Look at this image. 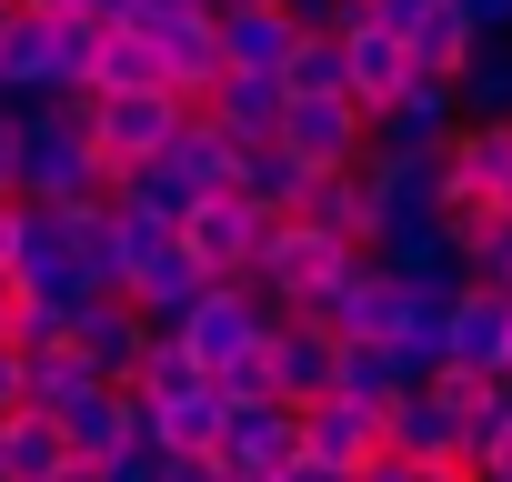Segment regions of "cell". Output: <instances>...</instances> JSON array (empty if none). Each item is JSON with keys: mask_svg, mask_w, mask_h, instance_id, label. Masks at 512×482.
I'll return each mask as SVG.
<instances>
[{"mask_svg": "<svg viewBox=\"0 0 512 482\" xmlns=\"http://www.w3.org/2000/svg\"><path fill=\"white\" fill-rule=\"evenodd\" d=\"M81 111H91V101H31V111H11V121H21V201L71 211V201H101V191H111V171H101Z\"/></svg>", "mask_w": 512, "mask_h": 482, "instance_id": "obj_1", "label": "cell"}, {"mask_svg": "<svg viewBox=\"0 0 512 482\" xmlns=\"http://www.w3.org/2000/svg\"><path fill=\"white\" fill-rule=\"evenodd\" d=\"M342 262H362L352 241H332V231H312V221L272 211L262 252H251V292H262V302H302V292H322V282H332Z\"/></svg>", "mask_w": 512, "mask_h": 482, "instance_id": "obj_2", "label": "cell"}, {"mask_svg": "<svg viewBox=\"0 0 512 482\" xmlns=\"http://www.w3.org/2000/svg\"><path fill=\"white\" fill-rule=\"evenodd\" d=\"M181 111H191V101H171V91H91L81 121H91L101 171H131V161H161V151H171Z\"/></svg>", "mask_w": 512, "mask_h": 482, "instance_id": "obj_3", "label": "cell"}, {"mask_svg": "<svg viewBox=\"0 0 512 482\" xmlns=\"http://www.w3.org/2000/svg\"><path fill=\"white\" fill-rule=\"evenodd\" d=\"M262 231H272V211H251L241 191H211V201H191V211H181V252H191L211 282H251V252H262Z\"/></svg>", "mask_w": 512, "mask_h": 482, "instance_id": "obj_4", "label": "cell"}, {"mask_svg": "<svg viewBox=\"0 0 512 482\" xmlns=\"http://www.w3.org/2000/svg\"><path fill=\"white\" fill-rule=\"evenodd\" d=\"M502 181H512V121H462V131L432 151V191H442V211L502 201Z\"/></svg>", "mask_w": 512, "mask_h": 482, "instance_id": "obj_5", "label": "cell"}, {"mask_svg": "<svg viewBox=\"0 0 512 482\" xmlns=\"http://www.w3.org/2000/svg\"><path fill=\"white\" fill-rule=\"evenodd\" d=\"M362 131H372V121H362L342 91H312V101L282 91V131H272V141H282L302 171H352V161H362Z\"/></svg>", "mask_w": 512, "mask_h": 482, "instance_id": "obj_6", "label": "cell"}, {"mask_svg": "<svg viewBox=\"0 0 512 482\" xmlns=\"http://www.w3.org/2000/svg\"><path fill=\"white\" fill-rule=\"evenodd\" d=\"M442 362L452 372H502L512 362V292L502 282H462L442 302Z\"/></svg>", "mask_w": 512, "mask_h": 482, "instance_id": "obj_7", "label": "cell"}, {"mask_svg": "<svg viewBox=\"0 0 512 482\" xmlns=\"http://www.w3.org/2000/svg\"><path fill=\"white\" fill-rule=\"evenodd\" d=\"M302 452V402H241V412H221V472L231 482H272L282 462Z\"/></svg>", "mask_w": 512, "mask_h": 482, "instance_id": "obj_8", "label": "cell"}, {"mask_svg": "<svg viewBox=\"0 0 512 482\" xmlns=\"http://www.w3.org/2000/svg\"><path fill=\"white\" fill-rule=\"evenodd\" d=\"M332 362H342V342H332L322 322L272 312V342H262V392H272V402H322V392H332Z\"/></svg>", "mask_w": 512, "mask_h": 482, "instance_id": "obj_9", "label": "cell"}, {"mask_svg": "<svg viewBox=\"0 0 512 482\" xmlns=\"http://www.w3.org/2000/svg\"><path fill=\"white\" fill-rule=\"evenodd\" d=\"M141 342H151V322H141L121 292H91V302H71V352H81L101 382H131V372H141Z\"/></svg>", "mask_w": 512, "mask_h": 482, "instance_id": "obj_10", "label": "cell"}, {"mask_svg": "<svg viewBox=\"0 0 512 482\" xmlns=\"http://www.w3.org/2000/svg\"><path fill=\"white\" fill-rule=\"evenodd\" d=\"M332 41H342V101H352L362 121H372V111H382V101H392L402 81H422V71L402 61V41H392L382 21H342Z\"/></svg>", "mask_w": 512, "mask_h": 482, "instance_id": "obj_11", "label": "cell"}, {"mask_svg": "<svg viewBox=\"0 0 512 482\" xmlns=\"http://www.w3.org/2000/svg\"><path fill=\"white\" fill-rule=\"evenodd\" d=\"M382 442H392V432H382V402H352V392H322V402H302V452H322V462L362 472Z\"/></svg>", "mask_w": 512, "mask_h": 482, "instance_id": "obj_12", "label": "cell"}, {"mask_svg": "<svg viewBox=\"0 0 512 482\" xmlns=\"http://www.w3.org/2000/svg\"><path fill=\"white\" fill-rule=\"evenodd\" d=\"M462 131V101H452V81H402L382 111H372V141H392V151H442Z\"/></svg>", "mask_w": 512, "mask_h": 482, "instance_id": "obj_13", "label": "cell"}, {"mask_svg": "<svg viewBox=\"0 0 512 482\" xmlns=\"http://www.w3.org/2000/svg\"><path fill=\"white\" fill-rule=\"evenodd\" d=\"M211 31H221V71H282L302 41L272 0H231V11H211Z\"/></svg>", "mask_w": 512, "mask_h": 482, "instance_id": "obj_14", "label": "cell"}, {"mask_svg": "<svg viewBox=\"0 0 512 482\" xmlns=\"http://www.w3.org/2000/svg\"><path fill=\"white\" fill-rule=\"evenodd\" d=\"M191 111H201V121H221L231 141H272V131H282V81H272V71H221Z\"/></svg>", "mask_w": 512, "mask_h": 482, "instance_id": "obj_15", "label": "cell"}, {"mask_svg": "<svg viewBox=\"0 0 512 482\" xmlns=\"http://www.w3.org/2000/svg\"><path fill=\"white\" fill-rule=\"evenodd\" d=\"M151 51H161V91H171V101H201V91L221 81V31H211V11L151 31Z\"/></svg>", "mask_w": 512, "mask_h": 482, "instance_id": "obj_16", "label": "cell"}, {"mask_svg": "<svg viewBox=\"0 0 512 482\" xmlns=\"http://www.w3.org/2000/svg\"><path fill=\"white\" fill-rule=\"evenodd\" d=\"M111 211H131V221H161V231H181V211L191 201H211V191H191L171 161H131V171H111V191H101Z\"/></svg>", "mask_w": 512, "mask_h": 482, "instance_id": "obj_17", "label": "cell"}, {"mask_svg": "<svg viewBox=\"0 0 512 482\" xmlns=\"http://www.w3.org/2000/svg\"><path fill=\"white\" fill-rule=\"evenodd\" d=\"M71 432L51 412H0V482H61Z\"/></svg>", "mask_w": 512, "mask_h": 482, "instance_id": "obj_18", "label": "cell"}, {"mask_svg": "<svg viewBox=\"0 0 512 482\" xmlns=\"http://www.w3.org/2000/svg\"><path fill=\"white\" fill-rule=\"evenodd\" d=\"M452 101H462V121H512V31L472 41V61L452 71Z\"/></svg>", "mask_w": 512, "mask_h": 482, "instance_id": "obj_19", "label": "cell"}, {"mask_svg": "<svg viewBox=\"0 0 512 482\" xmlns=\"http://www.w3.org/2000/svg\"><path fill=\"white\" fill-rule=\"evenodd\" d=\"M91 91H161V51H151V31H131V21H101V41H91V71H81Z\"/></svg>", "mask_w": 512, "mask_h": 482, "instance_id": "obj_20", "label": "cell"}, {"mask_svg": "<svg viewBox=\"0 0 512 482\" xmlns=\"http://www.w3.org/2000/svg\"><path fill=\"white\" fill-rule=\"evenodd\" d=\"M191 191H231V171H241V141L221 131V121H201V111H181V131H171V151H161Z\"/></svg>", "mask_w": 512, "mask_h": 482, "instance_id": "obj_21", "label": "cell"}, {"mask_svg": "<svg viewBox=\"0 0 512 482\" xmlns=\"http://www.w3.org/2000/svg\"><path fill=\"white\" fill-rule=\"evenodd\" d=\"M292 221H312V231H332V241H352L362 252V181L352 171H302V201H292Z\"/></svg>", "mask_w": 512, "mask_h": 482, "instance_id": "obj_22", "label": "cell"}, {"mask_svg": "<svg viewBox=\"0 0 512 482\" xmlns=\"http://www.w3.org/2000/svg\"><path fill=\"white\" fill-rule=\"evenodd\" d=\"M131 392H141V402H191V392H211V372H201V362H191V342L161 322V332L141 342V372H131Z\"/></svg>", "mask_w": 512, "mask_h": 482, "instance_id": "obj_23", "label": "cell"}, {"mask_svg": "<svg viewBox=\"0 0 512 482\" xmlns=\"http://www.w3.org/2000/svg\"><path fill=\"white\" fill-rule=\"evenodd\" d=\"M442 221H452L462 272H472V282H502V262H512V211H502V201H472V211H442Z\"/></svg>", "mask_w": 512, "mask_h": 482, "instance_id": "obj_24", "label": "cell"}, {"mask_svg": "<svg viewBox=\"0 0 512 482\" xmlns=\"http://www.w3.org/2000/svg\"><path fill=\"white\" fill-rule=\"evenodd\" d=\"M231 191H241L251 211H292V201H302V161H292L282 141H241V171H231Z\"/></svg>", "mask_w": 512, "mask_h": 482, "instance_id": "obj_25", "label": "cell"}, {"mask_svg": "<svg viewBox=\"0 0 512 482\" xmlns=\"http://www.w3.org/2000/svg\"><path fill=\"white\" fill-rule=\"evenodd\" d=\"M91 392H101V372L61 342V352H31V392H21V412H51V422H61V412L91 402Z\"/></svg>", "mask_w": 512, "mask_h": 482, "instance_id": "obj_26", "label": "cell"}, {"mask_svg": "<svg viewBox=\"0 0 512 482\" xmlns=\"http://www.w3.org/2000/svg\"><path fill=\"white\" fill-rule=\"evenodd\" d=\"M151 442H161V452H221V402H211V392L151 402Z\"/></svg>", "mask_w": 512, "mask_h": 482, "instance_id": "obj_27", "label": "cell"}, {"mask_svg": "<svg viewBox=\"0 0 512 482\" xmlns=\"http://www.w3.org/2000/svg\"><path fill=\"white\" fill-rule=\"evenodd\" d=\"M332 392H352V402H392V392H412V382H402V362H392L382 342H342V362H332Z\"/></svg>", "mask_w": 512, "mask_h": 482, "instance_id": "obj_28", "label": "cell"}, {"mask_svg": "<svg viewBox=\"0 0 512 482\" xmlns=\"http://www.w3.org/2000/svg\"><path fill=\"white\" fill-rule=\"evenodd\" d=\"M272 81H282L292 101H312V91H342V41H332V31H302V41H292V61H282Z\"/></svg>", "mask_w": 512, "mask_h": 482, "instance_id": "obj_29", "label": "cell"}, {"mask_svg": "<svg viewBox=\"0 0 512 482\" xmlns=\"http://www.w3.org/2000/svg\"><path fill=\"white\" fill-rule=\"evenodd\" d=\"M352 482H482V472H472L462 452H442V462H412V452H392V442H382V452H372Z\"/></svg>", "mask_w": 512, "mask_h": 482, "instance_id": "obj_30", "label": "cell"}, {"mask_svg": "<svg viewBox=\"0 0 512 482\" xmlns=\"http://www.w3.org/2000/svg\"><path fill=\"white\" fill-rule=\"evenodd\" d=\"M161 462H171L161 442H131V452H111V462H101V482H161Z\"/></svg>", "mask_w": 512, "mask_h": 482, "instance_id": "obj_31", "label": "cell"}, {"mask_svg": "<svg viewBox=\"0 0 512 482\" xmlns=\"http://www.w3.org/2000/svg\"><path fill=\"white\" fill-rule=\"evenodd\" d=\"M201 11H211V0H131L121 21H131V31H171V21H201Z\"/></svg>", "mask_w": 512, "mask_h": 482, "instance_id": "obj_32", "label": "cell"}, {"mask_svg": "<svg viewBox=\"0 0 512 482\" xmlns=\"http://www.w3.org/2000/svg\"><path fill=\"white\" fill-rule=\"evenodd\" d=\"M21 392H31V352L0 342V412H21Z\"/></svg>", "mask_w": 512, "mask_h": 482, "instance_id": "obj_33", "label": "cell"}, {"mask_svg": "<svg viewBox=\"0 0 512 482\" xmlns=\"http://www.w3.org/2000/svg\"><path fill=\"white\" fill-rule=\"evenodd\" d=\"M161 482H231V472H221V452H171Z\"/></svg>", "mask_w": 512, "mask_h": 482, "instance_id": "obj_34", "label": "cell"}, {"mask_svg": "<svg viewBox=\"0 0 512 482\" xmlns=\"http://www.w3.org/2000/svg\"><path fill=\"white\" fill-rule=\"evenodd\" d=\"M0 201H21V121L0 111Z\"/></svg>", "mask_w": 512, "mask_h": 482, "instance_id": "obj_35", "label": "cell"}, {"mask_svg": "<svg viewBox=\"0 0 512 482\" xmlns=\"http://www.w3.org/2000/svg\"><path fill=\"white\" fill-rule=\"evenodd\" d=\"M272 482H352V472H342V462H322V452H292Z\"/></svg>", "mask_w": 512, "mask_h": 482, "instance_id": "obj_36", "label": "cell"}, {"mask_svg": "<svg viewBox=\"0 0 512 482\" xmlns=\"http://www.w3.org/2000/svg\"><path fill=\"white\" fill-rule=\"evenodd\" d=\"M31 11H81V21H121L131 0H31Z\"/></svg>", "mask_w": 512, "mask_h": 482, "instance_id": "obj_37", "label": "cell"}, {"mask_svg": "<svg viewBox=\"0 0 512 482\" xmlns=\"http://www.w3.org/2000/svg\"><path fill=\"white\" fill-rule=\"evenodd\" d=\"M472 472H482V482H512V432H502V442H492V452H482Z\"/></svg>", "mask_w": 512, "mask_h": 482, "instance_id": "obj_38", "label": "cell"}, {"mask_svg": "<svg viewBox=\"0 0 512 482\" xmlns=\"http://www.w3.org/2000/svg\"><path fill=\"white\" fill-rule=\"evenodd\" d=\"M31 292H21V272H0V332H11V312H21Z\"/></svg>", "mask_w": 512, "mask_h": 482, "instance_id": "obj_39", "label": "cell"}, {"mask_svg": "<svg viewBox=\"0 0 512 482\" xmlns=\"http://www.w3.org/2000/svg\"><path fill=\"white\" fill-rule=\"evenodd\" d=\"M502 292H512V262H502Z\"/></svg>", "mask_w": 512, "mask_h": 482, "instance_id": "obj_40", "label": "cell"}, {"mask_svg": "<svg viewBox=\"0 0 512 482\" xmlns=\"http://www.w3.org/2000/svg\"><path fill=\"white\" fill-rule=\"evenodd\" d=\"M502 211H512V181H502Z\"/></svg>", "mask_w": 512, "mask_h": 482, "instance_id": "obj_41", "label": "cell"}, {"mask_svg": "<svg viewBox=\"0 0 512 482\" xmlns=\"http://www.w3.org/2000/svg\"><path fill=\"white\" fill-rule=\"evenodd\" d=\"M0 21H11V0H0Z\"/></svg>", "mask_w": 512, "mask_h": 482, "instance_id": "obj_42", "label": "cell"}, {"mask_svg": "<svg viewBox=\"0 0 512 482\" xmlns=\"http://www.w3.org/2000/svg\"><path fill=\"white\" fill-rule=\"evenodd\" d=\"M11 11H31V0H11Z\"/></svg>", "mask_w": 512, "mask_h": 482, "instance_id": "obj_43", "label": "cell"}, {"mask_svg": "<svg viewBox=\"0 0 512 482\" xmlns=\"http://www.w3.org/2000/svg\"><path fill=\"white\" fill-rule=\"evenodd\" d=\"M211 11H231V0H211Z\"/></svg>", "mask_w": 512, "mask_h": 482, "instance_id": "obj_44", "label": "cell"}, {"mask_svg": "<svg viewBox=\"0 0 512 482\" xmlns=\"http://www.w3.org/2000/svg\"><path fill=\"white\" fill-rule=\"evenodd\" d=\"M502 382H512V362H502Z\"/></svg>", "mask_w": 512, "mask_h": 482, "instance_id": "obj_45", "label": "cell"}]
</instances>
